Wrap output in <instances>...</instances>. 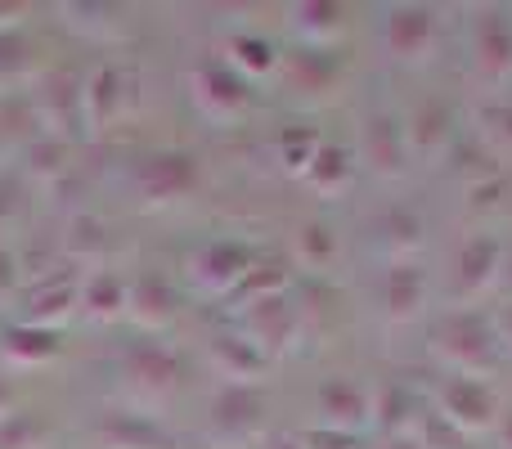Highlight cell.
<instances>
[{
    "label": "cell",
    "mask_w": 512,
    "mask_h": 449,
    "mask_svg": "<svg viewBox=\"0 0 512 449\" xmlns=\"http://www.w3.org/2000/svg\"><path fill=\"white\" fill-rule=\"evenodd\" d=\"M382 45L391 59H418L432 45V14L423 5H396L382 18Z\"/></svg>",
    "instance_id": "cell-1"
}]
</instances>
